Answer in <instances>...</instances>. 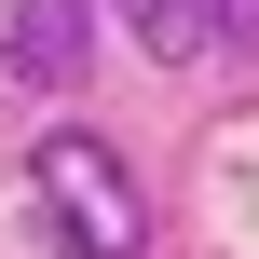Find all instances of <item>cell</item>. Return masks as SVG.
I'll return each mask as SVG.
<instances>
[{
    "label": "cell",
    "mask_w": 259,
    "mask_h": 259,
    "mask_svg": "<svg viewBox=\"0 0 259 259\" xmlns=\"http://www.w3.org/2000/svg\"><path fill=\"white\" fill-rule=\"evenodd\" d=\"M27 205H41V246L55 259H150V191H137V164L96 123H55L27 150Z\"/></svg>",
    "instance_id": "6da1fadb"
},
{
    "label": "cell",
    "mask_w": 259,
    "mask_h": 259,
    "mask_svg": "<svg viewBox=\"0 0 259 259\" xmlns=\"http://www.w3.org/2000/svg\"><path fill=\"white\" fill-rule=\"evenodd\" d=\"M205 41L219 55H259V0H205Z\"/></svg>",
    "instance_id": "277c9868"
},
{
    "label": "cell",
    "mask_w": 259,
    "mask_h": 259,
    "mask_svg": "<svg viewBox=\"0 0 259 259\" xmlns=\"http://www.w3.org/2000/svg\"><path fill=\"white\" fill-rule=\"evenodd\" d=\"M96 14H123L150 68H205V55H219V41H205V0H96Z\"/></svg>",
    "instance_id": "3957f363"
},
{
    "label": "cell",
    "mask_w": 259,
    "mask_h": 259,
    "mask_svg": "<svg viewBox=\"0 0 259 259\" xmlns=\"http://www.w3.org/2000/svg\"><path fill=\"white\" fill-rule=\"evenodd\" d=\"M82 55H96V0H14L0 14V68L14 82L55 96V82H82Z\"/></svg>",
    "instance_id": "7a4b0ae2"
}]
</instances>
